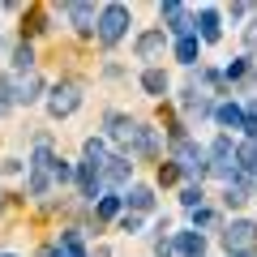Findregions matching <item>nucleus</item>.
<instances>
[{
	"label": "nucleus",
	"mask_w": 257,
	"mask_h": 257,
	"mask_svg": "<svg viewBox=\"0 0 257 257\" xmlns=\"http://www.w3.org/2000/svg\"><path fill=\"white\" fill-rule=\"evenodd\" d=\"M172 163L180 167V176H206V150L184 133H172Z\"/></svg>",
	"instance_id": "1"
},
{
	"label": "nucleus",
	"mask_w": 257,
	"mask_h": 257,
	"mask_svg": "<svg viewBox=\"0 0 257 257\" xmlns=\"http://www.w3.org/2000/svg\"><path fill=\"white\" fill-rule=\"evenodd\" d=\"M206 159H210V163H206V172H214L219 180H227V184H231V180L240 176V167H236V146H231L227 138L214 142V146L206 150Z\"/></svg>",
	"instance_id": "2"
},
{
	"label": "nucleus",
	"mask_w": 257,
	"mask_h": 257,
	"mask_svg": "<svg viewBox=\"0 0 257 257\" xmlns=\"http://www.w3.org/2000/svg\"><path fill=\"white\" fill-rule=\"evenodd\" d=\"M52 172H56V159H52V150L39 142L35 159H30V193H35V197H43V193L56 184V176H52Z\"/></svg>",
	"instance_id": "3"
},
{
	"label": "nucleus",
	"mask_w": 257,
	"mask_h": 257,
	"mask_svg": "<svg viewBox=\"0 0 257 257\" xmlns=\"http://www.w3.org/2000/svg\"><path fill=\"white\" fill-rule=\"evenodd\" d=\"M94 26H99V43H107V47L120 43V35L128 30V9H124V5H107Z\"/></svg>",
	"instance_id": "4"
},
{
	"label": "nucleus",
	"mask_w": 257,
	"mask_h": 257,
	"mask_svg": "<svg viewBox=\"0 0 257 257\" xmlns=\"http://www.w3.org/2000/svg\"><path fill=\"white\" fill-rule=\"evenodd\" d=\"M77 103H82V86L77 82H60V86H52V94H47V111H52L56 120L69 116V111H77Z\"/></svg>",
	"instance_id": "5"
},
{
	"label": "nucleus",
	"mask_w": 257,
	"mask_h": 257,
	"mask_svg": "<svg viewBox=\"0 0 257 257\" xmlns=\"http://www.w3.org/2000/svg\"><path fill=\"white\" fill-rule=\"evenodd\" d=\"M167 18V26H172V35H180V39H189L193 35V26H197V18H193L189 9H184L180 0H163V9H159Z\"/></svg>",
	"instance_id": "6"
},
{
	"label": "nucleus",
	"mask_w": 257,
	"mask_h": 257,
	"mask_svg": "<svg viewBox=\"0 0 257 257\" xmlns=\"http://www.w3.org/2000/svg\"><path fill=\"white\" fill-rule=\"evenodd\" d=\"M253 240H257V223L253 219H236L223 231V244H227L231 253H244V244H253Z\"/></svg>",
	"instance_id": "7"
},
{
	"label": "nucleus",
	"mask_w": 257,
	"mask_h": 257,
	"mask_svg": "<svg viewBox=\"0 0 257 257\" xmlns=\"http://www.w3.org/2000/svg\"><path fill=\"white\" fill-rule=\"evenodd\" d=\"M107 133H111V142H120V146H133V150H138V124H133L128 116L111 111V116H107Z\"/></svg>",
	"instance_id": "8"
},
{
	"label": "nucleus",
	"mask_w": 257,
	"mask_h": 257,
	"mask_svg": "<svg viewBox=\"0 0 257 257\" xmlns=\"http://www.w3.org/2000/svg\"><path fill=\"white\" fill-rule=\"evenodd\" d=\"M128 172H133V163H128V159H107V163H103V172H99V180L103 184H111V189H120V184L128 180Z\"/></svg>",
	"instance_id": "9"
},
{
	"label": "nucleus",
	"mask_w": 257,
	"mask_h": 257,
	"mask_svg": "<svg viewBox=\"0 0 257 257\" xmlns=\"http://www.w3.org/2000/svg\"><path fill=\"white\" fill-rule=\"evenodd\" d=\"M236 167H240V176L257 180V142L253 138H248L244 146H236Z\"/></svg>",
	"instance_id": "10"
},
{
	"label": "nucleus",
	"mask_w": 257,
	"mask_h": 257,
	"mask_svg": "<svg viewBox=\"0 0 257 257\" xmlns=\"http://www.w3.org/2000/svg\"><path fill=\"white\" fill-rule=\"evenodd\" d=\"M176 253H180V257H202L206 253L202 231H180V236H176Z\"/></svg>",
	"instance_id": "11"
},
{
	"label": "nucleus",
	"mask_w": 257,
	"mask_h": 257,
	"mask_svg": "<svg viewBox=\"0 0 257 257\" xmlns=\"http://www.w3.org/2000/svg\"><path fill=\"white\" fill-rule=\"evenodd\" d=\"M197 26H202V39L206 43H219V35H223V26H219V13L206 5V9H197Z\"/></svg>",
	"instance_id": "12"
},
{
	"label": "nucleus",
	"mask_w": 257,
	"mask_h": 257,
	"mask_svg": "<svg viewBox=\"0 0 257 257\" xmlns=\"http://www.w3.org/2000/svg\"><path fill=\"white\" fill-rule=\"evenodd\" d=\"M43 257H86V253H82L77 231H64V236H60V248H43Z\"/></svg>",
	"instance_id": "13"
},
{
	"label": "nucleus",
	"mask_w": 257,
	"mask_h": 257,
	"mask_svg": "<svg viewBox=\"0 0 257 257\" xmlns=\"http://www.w3.org/2000/svg\"><path fill=\"white\" fill-rule=\"evenodd\" d=\"M163 43H167L163 30H146V35L138 39V56H142V60H150L155 52H163Z\"/></svg>",
	"instance_id": "14"
},
{
	"label": "nucleus",
	"mask_w": 257,
	"mask_h": 257,
	"mask_svg": "<svg viewBox=\"0 0 257 257\" xmlns=\"http://www.w3.org/2000/svg\"><path fill=\"white\" fill-rule=\"evenodd\" d=\"M197 56H202V39H197V35L176 39V60H180V64H193Z\"/></svg>",
	"instance_id": "15"
},
{
	"label": "nucleus",
	"mask_w": 257,
	"mask_h": 257,
	"mask_svg": "<svg viewBox=\"0 0 257 257\" xmlns=\"http://www.w3.org/2000/svg\"><path fill=\"white\" fill-rule=\"evenodd\" d=\"M142 90L155 94V99L167 94V73H163V69H146V73H142Z\"/></svg>",
	"instance_id": "16"
},
{
	"label": "nucleus",
	"mask_w": 257,
	"mask_h": 257,
	"mask_svg": "<svg viewBox=\"0 0 257 257\" xmlns=\"http://www.w3.org/2000/svg\"><path fill=\"white\" fill-rule=\"evenodd\" d=\"M128 206H133V210H150V206H155V189H146V184H133V189H128V197H124Z\"/></svg>",
	"instance_id": "17"
},
{
	"label": "nucleus",
	"mask_w": 257,
	"mask_h": 257,
	"mask_svg": "<svg viewBox=\"0 0 257 257\" xmlns=\"http://www.w3.org/2000/svg\"><path fill=\"white\" fill-rule=\"evenodd\" d=\"M214 116H219V124H227V128H244V107H236V103L214 107Z\"/></svg>",
	"instance_id": "18"
},
{
	"label": "nucleus",
	"mask_w": 257,
	"mask_h": 257,
	"mask_svg": "<svg viewBox=\"0 0 257 257\" xmlns=\"http://www.w3.org/2000/svg\"><path fill=\"white\" fill-rule=\"evenodd\" d=\"M77 184H82V193H86V197H94V193H99V167H90V163H82V167H77Z\"/></svg>",
	"instance_id": "19"
},
{
	"label": "nucleus",
	"mask_w": 257,
	"mask_h": 257,
	"mask_svg": "<svg viewBox=\"0 0 257 257\" xmlns=\"http://www.w3.org/2000/svg\"><path fill=\"white\" fill-rule=\"evenodd\" d=\"M138 155H159V128L138 124Z\"/></svg>",
	"instance_id": "20"
},
{
	"label": "nucleus",
	"mask_w": 257,
	"mask_h": 257,
	"mask_svg": "<svg viewBox=\"0 0 257 257\" xmlns=\"http://www.w3.org/2000/svg\"><path fill=\"white\" fill-rule=\"evenodd\" d=\"M69 22H73L77 30H90V22H94V5H69Z\"/></svg>",
	"instance_id": "21"
},
{
	"label": "nucleus",
	"mask_w": 257,
	"mask_h": 257,
	"mask_svg": "<svg viewBox=\"0 0 257 257\" xmlns=\"http://www.w3.org/2000/svg\"><path fill=\"white\" fill-rule=\"evenodd\" d=\"M86 163L99 167V172H103V163H107V146H103L99 138H86Z\"/></svg>",
	"instance_id": "22"
},
{
	"label": "nucleus",
	"mask_w": 257,
	"mask_h": 257,
	"mask_svg": "<svg viewBox=\"0 0 257 257\" xmlns=\"http://www.w3.org/2000/svg\"><path fill=\"white\" fill-rule=\"evenodd\" d=\"M39 90H43V82H39V73H26V82L18 86V103H35Z\"/></svg>",
	"instance_id": "23"
},
{
	"label": "nucleus",
	"mask_w": 257,
	"mask_h": 257,
	"mask_svg": "<svg viewBox=\"0 0 257 257\" xmlns=\"http://www.w3.org/2000/svg\"><path fill=\"white\" fill-rule=\"evenodd\" d=\"M13 64H18V73H35V52H30V43H18Z\"/></svg>",
	"instance_id": "24"
},
{
	"label": "nucleus",
	"mask_w": 257,
	"mask_h": 257,
	"mask_svg": "<svg viewBox=\"0 0 257 257\" xmlns=\"http://www.w3.org/2000/svg\"><path fill=\"white\" fill-rule=\"evenodd\" d=\"M120 202H124V197H103V202H99V219H116Z\"/></svg>",
	"instance_id": "25"
},
{
	"label": "nucleus",
	"mask_w": 257,
	"mask_h": 257,
	"mask_svg": "<svg viewBox=\"0 0 257 257\" xmlns=\"http://www.w3.org/2000/svg\"><path fill=\"white\" fill-rule=\"evenodd\" d=\"M180 202L189 206V210H202V189H197V184H189V189L180 193Z\"/></svg>",
	"instance_id": "26"
},
{
	"label": "nucleus",
	"mask_w": 257,
	"mask_h": 257,
	"mask_svg": "<svg viewBox=\"0 0 257 257\" xmlns=\"http://www.w3.org/2000/svg\"><path fill=\"white\" fill-rule=\"evenodd\" d=\"M244 133H248V138L257 142V99H253V103L244 107Z\"/></svg>",
	"instance_id": "27"
},
{
	"label": "nucleus",
	"mask_w": 257,
	"mask_h": 257,
	"mask_svg": "<svg viewBox=\"0 0 257 257\" xmlns=\"http://www.w3.org/2000/svg\"><path fill=\"white\" fill-rule=\"evenodd\" d=\"M223 202H227V206H244V202H248V193L240 189V184H227V193H223Z\"/></svg>",
	"instance_id": "28"
},
{
	"label": "nucleus",
	"mask_w": 257,
	"mask_h": 257,
	"mask_svg": "<svg viewBox=\"0 0 257 257\" xmlns=\"http://www.w3.org/2000/svg\"><path fill=\"white\" fill-rule=\"evenodd\" d=\"M214 223H219L214 210H193V227H214Z\"/></svg>",
	"instance_id": "29"
},
{
	"label": "nucleus",
	"mask_w": 257,
	"mask_h": 257,
	"mask_svg": "<svg viewBox=\"0 0 257 257\" xmlns=\"http://www.w3.org/2000/svg\"><path fill=\"white\" fill-rule=\"evenodd\" d=\"M244 73H248V60H231V64H227V73H223V77H227V82H240Z\"/></svg>",
	"instance_id": "30"
},
{
	"label": "nucleus",
	"mask_w": 257,
	"mask_h": 257,
	"mask_svg": "<svg viewBox=\"0 0 257 257\" xmlns=\"http://www.w3.org/2000/svg\"><path fill=\"white\" fill-rule=\"evenodd\" d=\"M176 180H180V167H176V163H163V167H159V184H176Z\"/></svg>",
	"instance_id": "31"
},
{
	"label": "nucleus",
	"mask_w": 257,
	"mask_h": 257,
	"mask_svg": "<svg viewBox=\"0 0 257 257\" xmlns=\"http://www.w3.org/2000/svg\"><path fill=\"white\" fill-rule=\"evenodd\" d=\"M13 99H18V94H13L9 77H0V111H5V107H13Z\"/></svg>",
	"instance_id": "32"
},
{
	"label": "nucleus",
	"mask_w": 257,
	"mask_h": 257,
	"mask_svg": "<svg viewBox=\"0 0 257 257\" xmlns=\"http://www.w3.org/2000/svg\"><path fill=\"white\" fill-rule=\"evenodd\" d=\"M56 184H69V180H73V167H69V163H64V159H56Z\"/></svg>",
	"instance_id": "33"
},
{
	"label": "nucleus",
	"mask_w": 257,
	"mask_h": 257,
	"mask_svg": "<svg viewBox=\"0 0 257 257\" xmlns=\"http://www.w3.org/2000/svg\"><path fill=\"white\" fill-rule=\"evenodd\" d=\"M120 227H124V231H138L142 227V214L138 210H124V214H120Z\"/></svg>",
	"instance_id": "34"
},
{
	"label": "nucleus",
	"mask_w": 257,
	"mask_h": 257,
	"mask_svg": "<svg viewBox=\"0 0 257 257\" xmlns=\"http://www.w3.org/2000/svg\"><path fill=\"white\" fill-rule=\"evenodd\" d=\"M30 35H39V30H47V18H43V9H30Z\"/></svg>",
	"instance_id": "35"
},
{
	"label": "nucleus",
	"mask_w": 257,
	"mask_h": 257,
	"mask_svg": "<svg viewBox=\"0 0 257 257\" xmlns=\"http://www.w3.org/2000/svg\"><path fill=\"white\" fill-rule=\"evenodd\" d=\"M244 47H248V56H257V22L244 26Z\"/></svg>",
	"instance_id": "36"
},
{
	"label": "nucleus",
	"mask_w": 257,
	"mask_h": 257,
	"mask_svg": "<svg viewBox=\"0 0 257 257\" xmlns=\"http://www.w3.org/2000/svg\"><path fill=\"white\" fill-rule=\"evenodd\" d=\"M155 253H159V257H172V253H176V244H167V240H159V244H155Z\"/></svg>",
	"instance_id": "37"
},
{
	"label": "nucleus",
	"mask_w": 257,
	"mask_h": 257,
	"mask_svg": "<svg viewBox=\"0 0 257 257\" xmlns=\"http://www.w3.org/2000/svg\"><path fill=\"white\" fill-rule=\"evenodd\" d=\"M231 257H253V253H231Z\"/></svg>",
	"instance_id": "38"
},
{
	"label": "nucleus",
	"mask_w": 257,
	"mask_h": 257,
	"mask_svg": "<svg viewBox=\"0 0 257 257\" xmlns=\"http://www.w3.org/2000/svg\"><path fill=\"white\" fill-rule=\"evenodd\" d=\"M5 257H13V253H5Z\"/></svg>",
	"instance_id": "39"
}]
</instances>
